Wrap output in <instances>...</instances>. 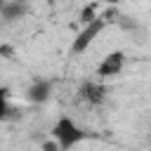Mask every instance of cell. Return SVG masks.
<instances>
[{"label":"cell","mask_w":151,"mask_h":151,"mask_svg":"<svg viewBox=\"0 0 151 151\" xmlns=\"http://www.w3.org/2000/svg\"><path fill=\"white\" fill-rule=\"evenodd\" d=\"M17 2H24V5H26V2H28V0H17Z\"/></svg>","instance_id":"30bf717a"},{"label":"cell","mask_w":151,"mask_h":151,"mask_svg":"<svg viewBox=\"0 0 151 151\" xmlns=\"http://www.w3.org/2000/svg\"><path fill=\"white\" fill-rule=\"evenodd\" d=\"M47 2H54V0H47Z\"/></svg>","instance_id":"7c38bea8"},{"label":"cell","mask_w":151,"mask_h":151,"mask_svg":"<svg viewBox=\"0 0 151 151\" xmlns=\"http://www.w3.org/2000/svg\"><path fill=\"white\" fill-rule=\"evenodd\" d=\"M0 5H2V0H0Z\"/></svg>","instance_id":"4fadbf2b"},{"label":"cell","mask_w":151,"mask_h":151,"mask_svg":"<svg viewBox=\"0 0 151 151\" xmlns=\"http://www.w3.org/2000/svg\"><path fill=\"white\" fill-rule=\"evenodd\" d=\"M94 17H97V5H94V2H90V5L83 9V14H80V21H83V24H90Z\"/></svg>","instance_id":"ba28073f"},{"label":"cell","mask_w":151,"mask_h":151,"mask_svg":"<svg viewBox=\"0 0 151 151\" xmlns=\"http://www.w3.org/2000/svg\"><path fill=\"white\" fill-rule=\"evenodd\" d=\"M106 28V17H94L90 24H85L83 28H80V33L73 38V45H71V52L73 54H83L97 38H99V33Z\"/></svg>","instance_id":"7a4b0ae2"},{"label":"cell","mask_w":151,"mask_h":151,"mask_svg":"<svg viewBox=\"0 0 151 151\" xmlns=\"http://www.w3.org/2000/svg\"><path fill=\"white\" fill-rule=\"evenodd\" d=\"M106 2H118V0H106Z\"/></svg>","instance_id":"8fae6325"},{"label":"cell","mask_w":151,"mask_h":151,"mask_svg":"<svg viewBox=\"0 0 151 151\" xmlns=\"http://www.w3.org/2000/svg\"><path fill=\"white\" fill-rule=\"evenodd\" d=\"M0 14L5 21H14V19H21L26 14V5L24 2H17V0H5L0 5Z\"/></svg>","instance_id":"8992f818"},{"label":"cell","mask_w":151,"mask_h":151,"mask_svg":"<svg viewBox=\"0 0 151 151\" xmlns=\"http://www.w3.org/2000/svg\"><path fill=\"white\" fill-rule=\"evenodd\" d=\"M12 113V106H9V97H7V90L0 87V123H5Z\"/></svg>","instance_id":"52a82bcc"},{"label":"cell","mask_w":151,"mask_h":151,"mask_svg":"<svg viewBox=\"0 0 151 151\" xmlns=\"http://www.w3.org/2000/svg\"><path fill=\"white\" fill-rule=\"evenodd\" d=\"M42 151H59V146H57V142L52 139V142H45V146H42Z\"/></svg>","instance_id":"9c48e42d"},{"label":"cell","mask_w":151,"mask_h":151,"mask_svg":"<svg viewBox=\"0 0 151 151\" xmlns=\"http://www.w3.org/2000/svg\"><path fill=\"white\" fill-rule=\"evenodd\" d=\"M52 139L57 142V146H59V151H68V149H73L76 144H80L85 137H87V132L76 123V120H71L68 116H61L54 125H52Z\"/></svg>","instance_id":"6da1fadb"},{"label":"cell","mask_w":151,"mask_h":151,"mask_svg":"<svg viewBox=\"0 0 151 151\" xmlns=\"http://www.w3.org/2000/svg\"><path fill=\"white\" fill-rule=\"evenodd\" d=\"M123 66H125V54H123L120 50L109 52V54L101 59V64L97 66V76H99V78H113V76H120Z\"/></svg>","instance_id":"3957f363"},{"label":"cell","mask_w":151,"mask_h":151,"mask_svg":"<svg viewBox=\"0 0 151 151\" xmlns=\"http://www.w3.org/2000/svg\"><path fill=\"white\" fill-rule=\"evenodd\" d=\"M50 94H52V83L50 80H35L26 90V99L31 104H45L50 99Z\"/></svg>","instance_id":"5b68a950"},{"label":"cell","mask_w":151,"mask_h":151,"mask_svg":"<svg viewBox=\"0 0 151 151\" xmlns=\"http://www.w3.org/2000/svg\"><path fill=\"white\" fill-rule=\"evenodd\" d=\"M80 99L97 106V104H101L106 99V87L101 83H97V80H87V83L80 85Z\"/></svg>","instance_id":"277c9868"}]
</instances>
